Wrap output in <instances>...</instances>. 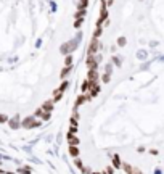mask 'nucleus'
<instances>
[{"label": "nucleus", "instance_id": "nucleus-1", "mask_svg": "<svg viewBox=\"0 0 164 174\" xmlns=\"http://www.w3.org/2000/svg\"><path fill=\"white\" fill-rule=\"evenodd\" d=\"M77 47H79V41H77V39H73V41L63 44V45L60 47V52H61L63 55H69L71 52H74Z\"/></svg>", "mask_w": 164, "mask_h": 174}, {"label": "nucleus", "instance_id": "nucleus-2", "mask_svg": "<svg viewBox=\"0 0 164 174\" xmlns=\"http://www.w3.org/2000/svg\"><path fill=\"white\" fill-rule=\"evenodd\" d=\"M98 49H100V42H98V39H97V37H93V41L90 42L89 50H87V55H89V57H92V55H95V53L98 52Z\"/></svg>", "mask_w": 164, "mask_h": 174}, {"label": "nucleus", "instance_id": "nucleus-3", "mask_svg": "<svg viewBox=\"0 0 164 174\" xmlns=\"http://www.w3.org/2000/svg\"><path fill=\"white\" fill-rule=\"evenodd\" d=\"M23 124H24V128H34V126H37V121H34V118H27Z\"/></svg>", "mask_w": 164, "mask_h": 174}, {"label": "nucleus", "instance_id": "nucleus-4", "mask_svg": "<svg viewBox=\"0 0 164 174\" xmlns=\"http://www.w3.org/2000/svg\"><path fill=\"white\" fill-rule=\"evenodd\" d=\"M87 5H89V0H79L77 2V8L79 10H85Z\"/></svg>", "mask_w": 164, "mask_h": 174}, {"label": "nucleus", "instance_id": "nucleus-5", "mask_svg": "<svg viewBox=\"0 0 164 174\" xmlns=\"http://www.w3.org/2000/svg\"><path fill=\"white\" fill-rule=\"evenodd\" d=\"M137 58H138V60H146V58H148L146 50H138V52H137Z\"/></svg>", "mask_w": 164, "mask_h": 174}, {"label": "nucleus", "instance_id": "nucleus-6", "mask_svg": "<svg viewBox=\"0 0 164 174\" xmlns=\"http://www.w3.org/2000/svg\"><path fill=\"white\" fill-rule=\"evenodd\" d=\"M10 126H11V128H13V129H16L18 126H19V122H18V118H13V119L10 121Z\"/></svg>", "mask_w": 164, "mask_h": 174}, {"label": "nucleus", "instance_id": "nucleus-7", "mask_svg": "<svg viewBox=\"0 0 164 174\" xmlns=\"http://www.w3.org/2000/svg\"><path fill=\"white\" fill-rule=\"evenodd\" d=\"M69 71H71V66H66V68H65V69L61 71V77L68 76V74H69Z\"/></svg>", "mask_w": 164, "mask_h": 174}, {"label": "nucleus", "instance_id": "nucleus-8", "mask_svg": "<svg viewBox=\"0 0 164 174\" xmlns=\"http://www.w3.org/2000/svg\"><path fill=\"white\" fill-rule=\"evenodd\" d=\"M118 45H119V47H124V45H126V37H119V39H118Z\"/></svg>", "mask_w": 164, "mask_h": 174}, {"label": "nucleus", "instance_id": "nucleus-9", "mask_svg": "<svg viewBox=\"0 0 164 174\" xmlns=\"http://www.w3.org/2000/svg\"><path fill=\"white\" fill-rule=\"evenodd\" d=\"M51 108H53V106H51V103H49V102L43 105V110H45V111H51Z\"/></svg>", "mask_w": 164, "mask_h": 174}, {"label": "nucleus", "instance_id": "nucleus-10", "mask_svg": "<svg viewBox=\"0 0 164 174\" xmlns=\"http://www.w3.org/2000/svg\"><path fill=\"white\" fill-rule=\"evenodd\" d=\"M84 15H85V10H79L77 15H76V18H84Z\"/></svg>", "mask_w": 164, "mask_h": 174}, {"label": "nucleus", "instance_id": "nucleus-11", "mask_svg": "<svg viewBox=\"0 0 164 174\" xmlns=\"http://www.w3.org/2000/svg\"><path fill=\"white\" fill-rule=\"evenodd\" d=\"M113 61H114L118 66H121V63H122V60H121V58H119V57H114V58H113Z\"/></svg>", "mask_w": 164, "mask_h": 174}, {"label": "nucleus", "instance_id": "nucleus-12", "mask_svg": "<svg viewBox=\"0 0 164 174\" xmlns=\"http://www.w3.org/2000/svg\"><path fill=\"white\" fill-rule=\"evenodd\" d=\"M71 63H73V57H71V55H68V57H66V65L71 66Z\"/></svg>", "mask_w": 164, "mask_h": 174}, {"label": "nucleus", "instance_id": "nucleus-13", "mask_svg": "<svg viewBox=\"0 0 164 174\" xmlns=\"http://www.w3.org/2000/svg\"><path fill=\"white\" fill-rule=\"evenodd\" d=\"M101 3H103L105 7H110L111 3H113V0H101Z\"/></svg>", "mask_w": 164, "mask_h": 174}, {"label": "nucleus", "instance_id": "nucleus-14", "mask_svg": "<svg viewBox=\"0 0 164 174\" xmlns=\"http://www.w3.org/2000/svg\"><path fill=\"white\" fill-rule=\"evenodd\" d=\"M105 68H106V73H108V74H111V71H113V65H106Z\"/></svg>", "mask_w": 164, "mask_h": 174}, {"label": "nucleus", "instance_id": "nucleus-15", "mask_svg": "<svg viewBox=\"0 0 164 174\" xmlns=\"http://www.w3.org/2000/svg\"><path fill=\"white\" fill-rule=\"evenodd\" d=\"M103 82H110V74L105 73V76H103Z\"/></svg>", "mask_w": 164, "mask_h": 174}, {"label": "nucleus", "instance_id": "nucleus-16", "mask_svg": "<svg viewBox=\"0 0 164 174\" xmlns=\"http://www.w3.org/2000/svg\"><path fill=\"white\" fill-rule=\"evenodd\" d=\"M148 66H150V63H145V65H142V66H140V69H142V71H145V69H148Z\"/></svg>", "mask_w": 164, "mask_h": 174}, {"label": "nucleus", "instance_id": "nucleus-17", "mask_svg": "<svg viewBox=\"0 0 164 174\" xmlns=\"http://www.w3.org/2000/svg\"><path fill=\"white\" fill-rule=\"evenodd\" d=\"M69 142H71V145H74V144H77V139H74L73 136L69 137Z\"/></svg>", "mask_w": 164, "mask_h": 174}, {"label": "nucleus", "instance_id": "nucleus-18", "mask_svg": "<svg viewBox=\"0 0 164 174\" xmlns=\"http://www.w3.org/2000/svg\"><path fill=\"white\" fill-rule=\"evenodd\" d=\"M100 34H101V29H100V26H98V29H97V31H95V37H97V39H98V37H100Z\"/></svg>", "mask_w": 164, "mask_h": 174}, {"label": "nucleus", "instance_id": "nucleus-19", "mask_svg": "<svg viewBox=\"0 0 164 174\" xmlns=\"http://www.w3.org/2000/svg\"><path fill=\"white\" fill-rule=\"evenodd\" d=\"M7 119H8V118H7L5 114H0V122H5Z\"/></svg>", "mask_w": 164, "mask_h": 174}, {"label": "nucleus", "instance_id": "nucleus-20", "mask_svg": "<svg viewBox=\"0 0 164 174\" xmlns=\"http://www.w3.org/2000/svg\"><path fill=\"white\" fill-rule=\"evenodd\" d=\"M71 153H73V155H77V148H74V147H71Z\"/></svg>", "mask_w": 164, "mask_h": 174}, {"label": "nucleus", "instance_id": "nucleus-21", "mask_svg": "<svg viewBox=\"0 0 164 174\" xmlns=\"http://www.w3.org/2000/svg\"><path fill=\"white\" fill-rule=\"evenodd\" d=\"M66 87H68V82H63V84H61V87H60V89H61V90H65Z\"/></svg>", "mask_w": 164, "mask_h": 174}]
</instances>
